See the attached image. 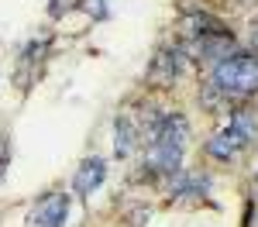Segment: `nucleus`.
Masks as SVG:
<instances>
[{
	"label": "nucleus",
	"instance_id": "nucleus-8",
	"mask_svg": "<svg viewBox=\"0 0 258 227\" xmlns=\"http://www.w3.org/2000/svg\"><path fill=\"white\" fill-rule=\"evenodd\" d=\"M83 11H90L97 21L107 18V4H103V0H83Z\"/></svg>",
	"mask_w": 258,
	"mask_h": 227
},
{
	"label": "nucleus",
	"instance_id": "nucleus-2",
	"mask_svg": "<svg viewBox=\"0 0 258 227\" xmlns=\"http://www.w3.org/2000/svg\"><path fill=\"white\" fill-rule=\"evenodd\" d=\"M251 138H255V117L251 114H234L227 121V127L210 141V155L220 159V162H231V159H238L241 152L248 148Z\"/></svg>",
	"mask_w": 258,
	"mask_h": 227
},
{
	"label": "nucleus",
	"instance_id": "nucleus-10",
	"mask_svg": "<svg viewBox=\"0 0 258 227\" xmlns=\"http://www.w3.org/2000/svg\"><path fill=\"white\" fill-rule=\"evenodd\" d=\"M255 45H258V31H255Z\"/></svg>",
	"mask_w": 258,
	"mask_h": 227
},
{
	"label": "nucleus",
	"instance_id": "nucleus-9",
	"mask_svg": "<svg viewBox=\"0 0 258 227\" xmlns=\"http://www.w3.org/2000/svg\"><path fill=\"white\" fill-rule=\"evenodd\" d=\"M4 165H7V138H4V131H0V172H4Z\"/></svg>",
	"mask_w": 258,
	"mask_h": 227
},
{
	"label": "nucleus",
	"instance_id": "nucleus-6",
	"mask_svg": "<svg viewBox=\"0 0 258 227\" xmlns=\"http://www.w3.org/2000/svg\"><path fill=\"white\" fill-rule=\"evenodd\" d=\"M114 148H117V159H127L131 148H135V127H131L127 117H120L114 124Z\"/></svg>",
	"mask_w": 258,
	"mask_h": 227
},
{
	"label": "nucleus",
	"instance_id": "nucleus-3",
	"mask_svg": "<svg viewBox=\"0 0 258 227\" xmlns=\"http://www.w3.org/2000/svg\"><path fill=\"white\" fill-rule=\"evenodd\" d=\"M69 220V196L66 193H45L28 210L24 227H66Z\"/></svg>",
	"mask_w": 258,
	"mask_h": 227
},
{
	"label": "nucleus",
	"instance_id": "nucleus-5",
	"mask_svg": "<svg viewBox=\"0 0 258 227\" xmlns=\"http://www.w3.org/2000/svg\"><path fill=\"white\" fill-rule=\"evenodd\" d=\"M179 162H182V144H172V141H152L148 148V165L159 169V172H176Z\"/></svg>",
	"mask_w": 258,
	"mask_h": 227
},
{
	"label": "nucleus",
	"instance_id": "nucleus-7",
	"mask_svg": "<svg viewBox=\"0 0 258 227\" xmlns=\"http://www.w3.org/2000/svg\"><path fill=\"white\" fill-rule=\"evenodd\" d=\"M176 76H179V55L162 52L159 62H155V80H159V83H172Z\"/></svg>",
	"mask_w": 258,
	"mask_h": 227
},
{
	"label": "nucleus",
	"instance_id": "nucleus-4",
	"mask_svg": "<svg viewBox=\"0 0 258 227\" xmlns=\"http://www.w3.org/2000/svg\"><path fill=\"white\" fill-rule=\"evenodd\" d=\"M103 176H107V165H103V159H86V162L76 169V176H73V189L80 193L83 200H90L100 186H103Z\"/></svg>",
	"mask_w": 258,
	"mask_h": 227
},
{
	"label": "nucleus",
	"instance_id": "nucleus-1",
	"mask_svg": "<svg viewBox=\"0 0 258 227\" xmlns=\"http://www.w3.org/2000/svg\"><path fill=\"white\" fill-rule=\"evenodd\" d=\"M214 86L227 97H248L258 90V55L231 52L224 62L214 65Z\"/></svg>",
	"mask_w": 258,
	"mask_h": 227
}]
</instances>
